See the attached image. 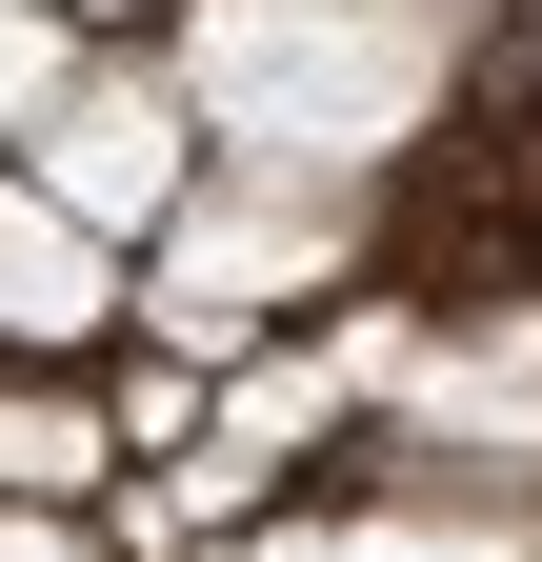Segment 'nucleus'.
<instances>
[{
  "label": "nucleus",
  "mask_w": 542,
  "mask_h": 562,
  "mask_svg": "<svg viewBox=\"0 0 542 562\" xmlns=\"http://www.w3.org/2000/svg\"><path fill=\"white\" fill-rule=\"evenodd\" d=\"M60 21H121V0H60Z\"/></svg>",
  "instance_id": "obj_8"
},
{
  "label": "nucleus",
  "mask_w": 542,
  "mask_h": 562,
  "mask_svg": "<svg viewBox=\"0 0 542 562\" xmlns=\"http://www.w3.org/2000/svg\"><path fill=\"white\" fill-rule=\"evenodd\" d=\"M483 0H181V101L222 161H382L462 81Z\"/></svg>",
  "instance_id": "obj_1"
},
{
  "label": "nucleus",
  "mask_w": 542,
  "mask_h": 562,
  "mask_svg": "<svg viewBox=\"0 0 542 562\" xmlns=\"http://www.w3.org/2000/svg\"><path fill=\"white\" fill-rule=\"evenodd\" d=\"M121 302V261H101V222L60 181H0V341H81Z\"/></svg>",
  "instance_id": "obj_5"
},
{
  "label": "nucleus",
  "mask_w": 542,
  "mask_h": 562,
  "mask_svg": "<svg viewBox=\"0 0 542 562\" xmlns=\"http://www.w3.org/2000/svg\"><path fill=\"white\" fill-rule=\"evenodd\" d=\"M41 181L81 201L101 241L121 222H181V201H201V101L181 81H60L41 101Z\"/></svg>",
  "instance_id": "obj_3"
},
{
  "label": "nucleus",
  "mask_w": 542,
  "mask_h": 562,
  "mask_svg": "<svg viewBox=\"0 0 542 562\" xmlns=\"http://www.w3.org/2000/svg\"><path fill=\"white\" fill-rule=\"evenodd\" d=\"M321 261H342V161H222V181L161 222V302H142V322L261 341L282 302H321Z\"/></svg>",
  "instance_id": "obj_2"
},
{
  "label": "nucleus",
  "mask_w": 542,
  "mask_h": 562,
  "mask_svg": "<svg viewBox=\"0 0 542 562\" xmlns=\"http://www.w3.org/2000/svg\"><path fill=\"white\" fill-rule=\"evenodd\" d=\"M241 562H542V522L483 503V482H442V462H382L362 503H321V522L241 542Z\"/></svg>",
  "instance_id": "obj_4"
},
{
  "label": "nucleus",
  "mask_w": 542,
  "mask_h": 562,
  "mask_svg": "<svg viewBox=\"0 0 542 562\" xmlns=\"http://www.w3.org/2000/svg\"><path fill=\"white\" fill-rule=\"evenodd\" d=\"M60 81H81V60H60V0H0V140H41Z\"/></svg>",
  "instance_id": "obj_6"
},
{
  "label": "nucleus",
  "mask_w": 542,
  "mask_h": 562,
  "mask_svg": "<svg viewBox=\"0 0 542 562\" xmlns=\"http://www.w3.org/2000/svg\"><path fill=\"white\" fill-rule=\"evenodd\" d=\"M0 562H101V542L60 522V503H0Z\"/></svg>",
  "instance_id": "obj_7"
}]
</instances>
